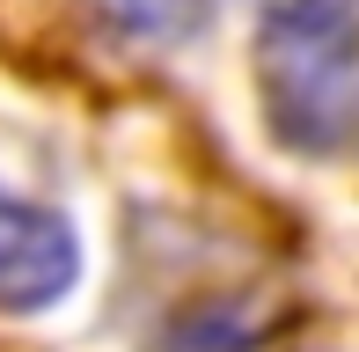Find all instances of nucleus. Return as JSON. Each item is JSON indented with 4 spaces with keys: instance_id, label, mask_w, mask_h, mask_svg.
I'll use <instances>...</instances> for the list:
<instances>
[{
    "instance_id": "obj_1",
    "label": "nucleus",
    "mask_w": 359,
    "mask_h": 352,
    "mask_svg": "<svg viewBox=\"0 0 359 352\" xmlns=\"http://www.w3.org/2000/svg\"><path fill=\"white\" fill-rule=\"evenodd\" d=\"M257 22L271 133L330 154L359 133V0H242Z\"/></svg>"
},
{
    "instance_id": "obj_2",
    "label": "nucleus",
    "mask_w": 359,
    "mask_h": 352,
    "mask_svg": "<svg viewBox=\"0 0 359 352\" xmlns=\"http://www.w3.org/2000/svg\"><path fill=\"white\" fill-rule=\"evenodd\" d=\"M81 279V235L67 213L37 198H15L0 184V309L29 316V309H52L59 294H74Z\"/></svg>"
},
{
    "instance_id": "obj_3",
    "label": "nucleus",
    "mask_w": 359,
    "mask_h": 352,
    "mask_svg": "<svg viewBox=\"0 0 359 352\" xmlns=\"http://www.w3.org/2000/svg\"><path fill=\"white\" fill-rule=\"evenodd\" d=\"M95 15L125 44H184L205 22V0H95Z\"/></svg>"
}]
</instances>
